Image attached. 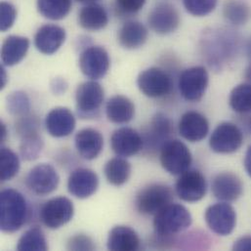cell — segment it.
<instances>
[{"label":"cell","instance_id":"6da1fadb","mask_svg":"<svg viewBox=\"0 0 251 251\" xmlns=\"http://www.w3.org/2000/svg\"><path fill=\"white\" fill-rule=\"evenodd\" d=\"M202 49L208 64L220 69L238 53L239 37L230 29H210L204 33Z\"/></svg>","mask_w":251,"mask_h":251},{"label":"cell","instance_id":"7a4b0ae2","mask_svg":"<svg viewBox=\"0 0 251 251\" xmlns=\"http://www.w3.org/2000/svg\"><path fill=\"white\" fill-rule=\"evenodd\" d=\"M27 203L19 191L5 189L0 194V229L12 234L19 231L27 218Z\"/></svg>","mask_w":251,"mask_h":251},{"label":"cell","instance_id":"3957f363","mask_svg":"<svg viewBox=\"0 0 251 251\" xmlns=\"http://www.w3.org/2000/svg\"><path fill=\"white\" fill-rule=\"evenodd\" d=\"M192 222L190 211L184 205L172 202L154 215L153 228L156 236L168 239L187 230Z\"/></svg>","mask_w":251,"mask_h":251},{"label":"cell","instance_id":"277c9868","mask_svg":"<svg viewBox=\"0 0 251 251\" xmlns=\"http://www.w3.org/2000/svg\"><path fill=\"white\" fill-rule=\"evenodd\" d=\"M174 194L169 186L151 184L141 189L135 199V206L143 215H155L172 203Z\"/></svg>","mask_w":251,"mask_h":251},{"label":"cell","instance_id":"5b68a950","mask_svg":"<svg viewBox=\"0 0 251 251\" xmlns=\"http://www.w3.org/2000/svg\"><path fill=\"white\" fill-rule=\"evenodd\" d=\"M161 166L172 175H181L190 169L193 161L190 149L180 140H167L160 148Z\"/></svg>","mask_w":251,"mask_h":251},{"label":"cell","instance_id":"8992f818","mask_svg":"<svg viewBox=\"0 0 251 251\" xmlns=\"http://www.w3.org/2000/svg\"><path fill=\"white\" fill-rule=\"evenodd\" d=\"M209 83L207 70L201 66L189 68L180 75L178 87L182 97L189 102H199L205 95Z\"/></svg>","mask_w":251,"mask_h":251},{"label":"cell","instance_id":"52a82bcc","mask_svg":"<svg viewBox=\"0 0 251 251\" xmlns=\"http://www.w3.org/2000/svg\"><path fill=\"white\" fill-rule=\"evenodd\" d=\"M75 206L66 197H57L46 201L40 209V220L51 230H57L68 224L74 217Z\"/></svg>","mask_w":251,"mask_h":251},{"label":"cell","instance_id":"ba28073f","mask_svg":"<svg viewBox=\"0 0 251 251\" xmlns=\"http://www.w3.org/2000/svg\"><path fill=\"white\" fill-rule=\"evenodd\" d=\"M105 98L104 89L96 80L81 83L75 92L76 110L82 119H90L99 113Z\"/></svg>","mask_w":251,"mask_h":251},{"label":"cell","instance_id":"9c48e42d","mask_svg":"<svg viewBox=\"0 0 251 251\" xmlns=\"http://www.w3.org/2000/svg\"><path fill=\"white\" fill-rule=\"evenodd\" d=\"M137 85L139 90L149 98H161L172 90V78L162 69L149 68L138 75Z\"/></svg>","mask_w":251,"mask_h":251},{"label":"cell","instance_id":"30bf717a","mask_svg":"<svg viewBox=\"0 0 251 251\" xmlns=\"http://www.w3.org/2000/svg\"><path fill=\"white\" fill-rule=\"evenodd\" d=\"M208 228L216 235L226 237L231 235L237 225V212L235 208L226 201L210 205L204 214Z\"/></svg>","mask_w":251,"mask_h":251},{"label":"cell","instance_id":"8fae6325","mask_svg":"<svg viewBox=\"0 0 251 251\" xmlns=\"http://www.w3.org/2000/svg\"><path fill=\"white\" fill-rule=\"evenodd\" d=\"M244 144V134L240 127L225 122L217 126L209 139L210 149L217 153H233Z\"/></svg>","mask_w":251,"mask_h":251},{"label":"cell","instance_id":"7c38bea8","mask_svg":"<svg viewBox=\"0 0 251 251\" xmlns=\"http://www.w3.org/2000/svg\"><path fill=\"white\" fill-rule=\"evenodd\" d=\"M78 65L86 77L97 80L108 74L111 61L109 53L104 47L89 46L80 54Z\"/></svg>","mask_w":251,"mask_h":251},{"label":"cell","instance_id":"4fadbf2b","mask_svg":"<svg viewBox=\"0 0 251 251\" xmlns=\"http://www.w3.org/2000/svg\"><path fill=\"white\" fill-rule=\"evenodd\" d=\"M180 14L176 7L168 2L157 3L149 13L148 24L150 28L157 34L167 35L179 27Z\"/></svg>","mask_w":251,"mask_h":251},{"label":"cell","instance_id":"5bb4252c","mask_svg":"<svg viewBox=\"0 0 251 251\" xmlns=\"http://www.w3.org/2000/svg\"><path fill=\"white\" fill-rule=\"evenodd\" d=\"M60 177L57 170L48 163H40L32 167L26 175L25 185L37 196L53 193L59 186Z\"/></svg>","mask_w":251,"mask_h":251},{"label":"cell","instance_id":"9a60e30c","mask_svg":"<svg viewBox=\"0 0 251 251\" xmlns=\"http://www.w3.org/2000/svg\"><path fill=\"white\" fill-rule=\"evenodd\" d=\"M175 191L182 201L198 202L206 195V179L201 172L189 169L180 175L175 185Z\"/></svg>","mask_w":251,"mask_h":251},{"label":"cell","instance_id":"2e32d148","mask_svg":"<svg viewBox=\"0 0 251 251\" xmlns=\"http://www.w3.org/2000/svg\"><path fill=\"white\" fill-rule=\"evenodd\" d=\"M99 187L98 175L88 168H77L72 172L68 180L69 193L77 199H88Z\"/></svg>","mask_w":251,"mask_h":251},{"label":"cell","instance_id":"e0dca14e","mask_svg":"<svg viewBox=\"0 0 251 251\" xmlns=\"http://www.w3.org/2000/svg\"><path fill=\"white\" fill-rule=\"evenodd\" d=\"M211 190L217 200L231 202L242 197L244 184L236 174L232 172H221L213 178Z\"/></svg>","mask_w":251,"mask_h":251},{"label":"cell","instance_id":"ac0fdd59","mask_svg":"<svg viewBox=\"0 0 251 251\" xmlns=\"http://www.w3.org/2000/svg\"><path fill=\"white\" fill-rule=\"evenodd\" d=\"M67 33L58 25L47 24L40 26L34 35L35 48L44 55L56 53L65 43Z\"/></svg>","mask_w":251,"mask_h":251},{"label":"cell","instance_id":"d6986e66","mask_svg":"<svg viewBox=\"0 0 251 251\" xmlns=\"http://www.w3.org/2000/svg\"><path fill=\"white\" fill-rule=\"evenodd\" d=\"M143 146L144 140L142 136L130 127L117 129L111 137V147L119 156H133L143 149Z\"/></svg>","mask_w":251,"mask_h":251},{"label":"cell","instance_id":"ffe728a7","mask_svg":"<svg viewBox=\"0 0 251 251\" xmlns=\"http://www.w3.org/2000/svg\"><path fill=\"white\" fill-rule=\"evenodd\" d=\"M179 133L187 141L196 143L202 141L209 132V123L201 113L189 111L179 121Z\"/></svg>","mask_w":251,"mask_h":251},{"label":"cell","instance_id":"44dd1931","mask_svg":"<svg viewBox=\"0 0 251 251\" xmlns=\"http://www.w3.org/2000/svg\"><path fill=\"white\" fill-rule=\"evenodd\" d=\"M76 126L74 114L64 107L51 110L45 119V126L48 133L55 138H63L71 135Z\"/></svg>","mask_w":251,"mask_h":251},{"label":"cell","instance_id":"7402d4cb","mask_svg":"<svg viewBox=\"0 0 251 251\" xmlns=\"http://www.w3.org/2000/svg\"><path fill=\"white\" fill-rule=\"evenodd\" d=\"M75 148L81 157L87 160L95 159L104 148V137L94 128H84L78 131L75 138Z\"/></svg>","mask_w":251,"mask_h":251},{"label":"cell","instance_id":"603a6c76","mask_svg":"<svg viewBox=\"0 0 251 251\" xmlns=\"http://www.w3.org/2000/svg\"><path fill=\"white\" fill-rule=\"evenodd\" d=\"M29 48L28 38L9 35L1 46V61L5 67H13L24 60Z\"/></svg>","mask_w":251,"mask_h":251},{"label":"cell","instance_id":"cb8c5ba5","mask_svg":"<svg viewBox=\"0 0 251 251\" xmlns=\"http://www.w3.org/2000/svg\"><path fill=\"white\" fill-rule=\"evenodd\" d=\"M138 234L128 226H116L109 234L107 247L109 251H133L140 249Z\"/></svg>","mask_w":251,"mask_h":251},{"label":"cell","instance_id":"d4e9b609","mask_svg":"<svg viewBox=\"0 0 251 251\" xmlns=\"http://www.w3.org/2000/svg\"><path fill=\"white\" fill-rule=\"evenodd\" d=\"M149 30L147 26L137 21H128L120 28L118 40L121 46L128 50L142 47L148 39Z\"/></svg>","mask_w":251,"mask_h":251},{"label":"cell","instance_id":"484cf974","mask_svg":"<svg viewBox=\"0 0 251 251\" xmlns=\"http://www.w3.org/2000/svg\"><path fill=\"white\" fill-rule=\"evenodd\" d=\"M78 24L88 31H98L108 25L109 14L98 3L86 4L78 13Z\"/></svg>","mask_w":251,"mask_h":251},{"label":"cell","instance_id":"4316f807","mask_svg":"<svg viewBox=\"0 0 251 251\" xmlns=\"http://www.w3.org/2000/svg\"><path fill=\"white\" fill-rule=\"evenodd\" d=\"M108 120L116 125H126L131 122L135 116L133 102L124 95L113 96L106 105Z\"/></svg>","mask_w":251,"mask_h":251},{"label":"cell","instance_id":"83f0119b","mask_svg":"<svg viewBox=\"0 0 251 251\" xmlns=\"http://www.w3.org/2000/svg\"><path fill=\"white\" fill-rule=\"evenodd\" d=\"M171 131L172 123L170 119L163 113H157L152 117L150 123L144 142L153 149L156 147H159L160 149L161 146L168 140Z\"/></svg>","mask_w":251,"mask_h":251},{"label":"cell","instance_id":"f1b7e54d","mask_svg":"<svg viewBox=\"0 0 251 251\" xmlns=\"http://www.w3.org/2000/svg\"><path fill=\"white\" fill-rule=\"evenodd\" d=\"M107 181L113 186H123L131 175V164L123 156L111 158L104 167Z\"/></svg>","mask_w":251,"mask_h":251},{"label":"cell","instance_id":"f546056e","mask_svg":"<svg viewBox=\"0 0 251 251\" xmlns=\"http://www.w3.org/2000/svg\"><path fill=\"white\" fill-rule=\"evenodd\" d=\"M223 16L234 25H246L251 21V5L245 0H226L223 5Z\"/></svg>","mask_w":251,"mask_h":251},{"label":"cell","instance_id":"4dcf8cb0","mask_svg":"<svg viewBox=\"0 0 251 251\" xmlns=\"http://www.w3.org/2000/svg\"><path fill=\"white\" fill-rule=\"evenodd\" d=\"M72 0H37L36 7L39 14L51 21L66 18L72 10Z\"/></svg>","mask_w":251,"mask_h":251},{"label":"cell","instance_id":"1f68e13d","mask_svg":"<svg viewBox=\"0 0 251 251\" xmlns=\"http://www.w3.org/2000/svg\"><path fill=\"white\" fill-rule=\"evenodd\" d=\"M16 249L20 251H45L48 250V244L42 230L34 226L22 235Z\"/></svg>","mask_w":251,"mask_h":251},{"label":"cell","instance_id":"d6a6232c","mask_svg":"<svg viewBox=\"0 0 251 251\" xmlns=\"http://www.w3.org/2000/svg\"><path fill=\"white\" fill-rule=\"evenodd\" d=\"M229 104L238 114L251 113V83H241L234 87L230 93Z\"/></svg>","mask_w":251,"mask_h":251},{"label":"cell","instance_id":"836d02e7","mask_svg":"<svg viewBox=\"0 0 251 251\" xmlns=\"http://www.w3.org/2000/svg\"><path fill=\"white\" fill-rule=\"evenodd\" d=\"M43 149V141L37 131L22 136L20 144V153L24 160L31 161L36 159Z\"/></svg>","mask_w":251,"mask_h":251},{"label":"cell","instance_id":"e575fe53","mask_svg":"<svg viewBox=\"0 0 251 251\" xmlns=\"http://www.w3.org/2000/svg\"><path fill=\"white\" fill-rule=\"evenodd\" d=\"M20 158L11 149L2 147L0 151L1 180L3 182L13 179L20 170Z\"/></svg>","mask_w":251,"mask_h":251},{"label":"cell","instance_id":"d590c367","mask_svg":"<svg viewBox=\"0 0 251 251\" xmlns=\"http://www.w3.org/2000/svg\"><path fill=\"white\" fill-rule=\"evenodd\" d=\"M8 112L15 117L22 118L28 115L30 111V101L28 96L24 91L12 92L6 100Z\"/></svg>","mask_w":251,"mask_h":251},{"label":"cell","instance_id":"8d00e7d4","mask_svg":"<svg viewBox=\"0 0 251 251\" xmlns=\"http://www.w3.org/2000/svg\"><path fill=\"white\" fill-rule=\"evenodd\" d=\"M187 12L195 17H204L217 7L218 0H183Z\"/></svg>","mask_w":251,"mask_h":251},{"label":"cell","instance_id":"74e56055","mask_svg":"<svg viewBox=\"0 0 251 251\" xmlns=\"http://www.w3.org/2000/svg\"><path fill=\"white\" fill-rule=\"evenodd\" d=\"M17 18L16 7L7 1H2L0 4V28L5 32L10 29Z\"/></svg>","mask_w":251,"mask_h":251},{"label":"cell","instance_id":"f35d334b","mask_svg":"<svg viewBox=\"0 0 251 251\" xmlns=\"http://www.w3.org/2000/svg\"><path fill=\"white\" fill-rule=\"evenodd\" d=\"M67 249L70 251H93L95 250V245L90 237L78 234L69 240Z\"/></svg>","mask_w":251,"mask_h":251},{"label":"cell","instance_id":"ab89813d","mask_svg":"<svg viewBox=\"0 0 251 251\" xmlns=\"http://www.w3.org/2000/svg\"><path fill=\"white\" fill-rule=\"evenodd\" d=\"M147 0H116L117 9L124 15L138 13L146 4Z\"/></svg>","mask_w":251,"mask_h":251},{"label":"cell","instance_id":"60d3db41","mask_svg":"<svg viewBox=\"0 0 251 251\" xmlns=\"http://www.w3.org/2000/svg\"><path fill=\"white\" fill-rule=\"evenodd\" d=\"M50 88L55 95H62L68 89V82L62 77H55L50 83Z\"/></svg>","mask_w":251,"mask_h":251},{"label":"cell","instance_id":"b9f144b4","mask_svg":"<svg viewBox=\"0 0 251 251\" xmlns=\"http://www.w3.org/2000/svg\"><path fill=\"white\" fill-rule=\"evenodd\" d=\"M233 250L237 251H251V236H245L237 240Z\"/></svg>","mask_w":251,"mask_h":251},{"label":"cell","instance_id":"7bdbcfd3","mask_svg":"<svg viewBox=\"0 0 251 251\" xmlns=\"http://www.w3.org/2000/svg\"><path fill=\"white\" fill-rule=\"evenodd\" d=\"M245 168L247 173L249 174V176L251 177V146L249 147L247 152H246V156H245Z\"/></svg>","mask_w":251,"mask_h":251},{"label":"cell","instance_id":"ee69618b","mask_svg":"<svg viewBox=\"0 0 251 251\" xmlns=\"http://www.w3.org/2000/svg\"><path fill=\"white\" fill-rule=\"evenodd\" d=\"M8 82V75L5 70V66L1 65L0 67V89H3Z\"/></svg>","mask_w":251,"mask_h":251},{"label":"cell","instance_id":"f6af8a7d","mask_svg":"<svg viewBox=\"0 0 251 251\" xmlns=\"http://www.w3.org/2000/svg\"><path fill=\"white\" fill-rule=\"evenodd\" d=\"M6 136H7L6 126L1 122V124H0V140H1V142H3L6 139Z\"/></svg>","mask_w":251,"mask_h":251},{"label":"cell","instance_id":"bcb514c9","mask_svg":"<svg viewBox=\"0 0 251 251\" xmlns=\"http://www.w3.org/2000/svg\"><path fill=\"white\" fill-rule=\"evenodd\" d=\"M246 50H247V55H248V57L250 58V60L251 61V36L249 38V40L247 42Z\"/></svg>","mask_w":251,"mask_h":251},{"label":"cell","instance_id":"7dc6e473","mask_svg":"<svg viewBox=\"0 0 251 251\" xmlns=\"http://www.w3.org/2000/svg\"><path fill=\"white\" fill-rule=\"evenodd\" d=\"M245 76H246L247 80L249 81V83H251V63L249 65V67L247 68V70H246Z\"/></svg>","mask_w":251,"mask_h":251},{"label":"cell","instance_id":"c3c4849f","mask_svg":"<svg viewBox=\"0 0 251 251\" xmlns=\"http://www.w3.org/2000/svg\"><path fill=\"white\" fill-rule=\"evenodd\" d=\"M76 1L83 4H91V3H97V1L99 0H76Z\"/></svg>","mask_w":251,"mask_h":251}]
</instances>
